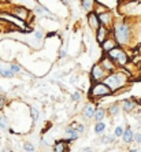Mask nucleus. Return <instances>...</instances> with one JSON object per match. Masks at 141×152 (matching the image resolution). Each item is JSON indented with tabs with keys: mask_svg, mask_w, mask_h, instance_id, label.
Instances as JSON below:
<instances>
[{
	"mask_svg": "<svg viewBox=\"0 0 141 152\" xmlns=\"http://www.w3.org/2000/svg\"><path fill=\"white\" fill-rule=\"evenodd\" d=\"M126 75H123L122 73H115V74H111L108 77H106L104 82L110 86L111 91H116V89L122 88L125 84H126Z\"/></svg>",
	"mask_w": 141,
	"mask_h": 152,
	"instance_id": "obj_1",
	"label": "nucleus"
},
{
	"mask_svg": "<svg viewBox=\"0 0 141 152\" xmlns=\"http://www.w3.org/2000/svg\"><path fill=\"white\" fill-rule=\"evenodd\" d=\"M114 48H115V41L114 40H106V41L103 42V50L106 51V52H110Z\"/></svg>",
	"mask_w": 141,
	"mask_h": 152,
	"instance_id": "obj_9",
	"label": "nucleus"
},
{
	"mask_svg": "<svg viewBox=\"0 0 141 152\" xmlns=\"http://www.w3.org/2000/svg\"><path fill=\"white\" fill-rule=\"evenodd\" d=\"M95 108H93V106L92 104H88V106L84 108V115L86 118H92V117H95Z\"/></svg>",
	"mask_w": 141,
	"mask_h": 152,
	"instance_id": "obj_12",
	"label": "nucleus"
},
{
	"mask_svg": "<svg viewBox=\"0 0 141 152\" xmlns=\"http://www.w3.org/2000/svg\"><path fill=\"white\" fill-rule=\"evenodd\" d=\"M129 36H130V29L127 25H119L115 28V39L119 44H126L129 41Z\"/></svg>",
	"mask_w": 141,
	"mask_h": 152,
	"instance_id": "obj_2",
	"label": "nucleus"
},
{
	"mask_svg": "<svg viewBox=\"0 0 141 152\" xmlns=\"http://www.w3.org/2000/svg\"><path fill=\"white\" fill-rule=\"evenodd\" d=\"M14 14L17 15L18 18H21V19H26V18H28V10H25V8H22V7L15 8Z\"/></svg>",
	"mask_w": 141,
	"mask_h": 152,
	"instance_id": "obj_10",
	"label": "nucleus"
},
{
	"mask_svg": "<svg viewBox=\"0 0 141 152\" xmlns=\"http://www.w3.org/2000/svg\"><path fill=\"white\" fill-rule=\"evenodd\" d=\"M32 117H33V119H37V118H39V111L32 108Z\"/></svg>",
	"mask_w": 141,
	"mask_h": 152,
	"instance_id": "obj_25",
	"label": "nucleus"
},
{
	"mask_svg": "<svg viewBox=\"0 0 141 152\" xmlns=\"http://www.w3.org/2000/svg\"><path fill=\"white\" fill-rule=\"evenodd\" d=\"M0 127L1 129H7V121L4 117H0Z\"/></svg>",
	"mask_w": 141,
	"mask_h": 152,
	"instance_id": "obj_22",
	"label": "nucleus"
},
{
	"mask_svg": "<svg viewBox=\"0 0 141 152\" xmlns=\"http://www.w3.org/2000/svg\"><path fill=\"white\" fill-rule=\"evenodd\" d=\"M134 140H136V142H141V133L134 134Z\"/></svg>",
	"mask_w": 141,
	"mask_h": 152,
	"instance_id": "obj_27",
	"label": "nucleus"
},
{
	"mask_svg": "<svg viewBox=\"0 0 141 152\" xmlns=\"http://www.w3.org/2000/svg\"><path fill=\"white\" fill-rule=\"evenodd\" d=\"M111 60H113V59H104L102 62V66L106 69V70H113V69H114L113 62H111Z\"/></svg>",
	"mask_w": 141,
	"mask_h": 152,
	"instance_id": "obj_16",
	"label": "nucleus"
},
{
	"mask_svg": "<svg viewBox=\"0 0 141 152\" xmlns=\"http://www.w3.org/2000/svg\"><path fill=\"white\" fill-rule=\"evenodd\" d=\"M122 137H123V141L125 142H132L134 140V134H133V132H132L130 129L125 130L123 134H122Z\"/></svg>",
	"mask_w": 141,
	"mask_h": 152,
	"instance_id": "obj_11",
	"label": "nucleus"
},
{
	"mask_svg": "<svg viewBox=\"0 0 141 152\" xmlns=\"http://www.w3.org/2000/svg\"><path fill=\"white\" fill-rule=\"evenodd\" d=\"M1 104H3V100L0 99V107H1Z\"/></svg>",
	"mask_w": 141,
	"mask_h": 152,
	"instance_id": "obj_29",
	"label": "nucleus"
},
{
	"mask_svg": "<svg viewBox=\"0 0 141 152\" xmlns=\"http://www.w3.org/2000/svg\"><path fill=\"white\" fill-rule=\"evenodd\" d=\"M75 129H77V130H78V133H84V130H85V127H84V125H81V124H80V125H78V124H75Z\"/></svg>",
	"mask_w": 141,
	"mask_h": 152,
	"instance_id": "obj_23",
	"label": "nucleus"
},
{
	"mask_svg": "<svg viewBox=\"0 0 141 152\" xmlns=\"http://www.w3.org/2000/svg\"><path fill=\"white\" fill-rule=\"evenodd\" d=\"M81 97V95H80V92H75L74 95H73V100H78Z\"/></svg>",
	"mask_w": 141,
	"mask_h": 152,
	"instance_id": "obj_28",
	"label": "nucleus"
},
{
	"mask_svg": "<svg viewBox=\"0 0 141 152\" xmlns=\"http://www.w3.org/2000/svg\"><path fill=\"white\" fill-rule=\"evenodd\" d=\"M106 36H107V29L104 28V26H102V28L97 29V40H99L100 42L106 41Z\"/></svg>",
	"mask_w": 141,
	"mask_h": 152,
	"instance_id": "obj_8",
	"label": "nucleus"
},
{
	"mask_svg": "<svg viewBox=\"0 0 141 152\" xmlns=\"http://www.w3.org/2000/svg\"><path fill=\"white\" fill-rule=\"evenodd\" d=\"M123 134V129L122 127H116L115 129V136H122Z\"/></svg>",
	"mask_w": 141,
	"mask_h": 152,
	"instance_id": "obj_24",
	"label": "nucleus"
},
{
	"mask_svg": "<svg viewBox=\"0 0 141 152\" xmlns=\"http://www.w3.org/2000/svg\"><path fill=\"white\" fill-rule=\"evenodd\" d=\"M104 117H106V111L103 110V108H99V110L95 113V118L97 122H100V121L104 119Z\"/></svg>",
	"mask_w": 141,
	"mask_h": 152,
	"instance_id": "obj_15",
	"label": "nucleus"
},
{
	"mask_svg": "<svg viewBox=\"0 0 141 152\" xmlns=\"http://www.w3.org/2000/svg\"><path fill=\"white\" fill-rule=\"evenodd\" d=\"M134 108V102L132 100H125L123 102V110L125 111H132Z\"/></svg>",
	"mask_w": 141,
	"mask_h": 152,
	"instance_id": "obj_17",
	"label": "nucleus"
},
{
	"mask_svg": "<svg viewBox=\"0 0 141 152\" xmlns=\"http://www.w3.org/2000/svg\"><path fill=\"white\" fill-rule=\"evenodd\" d=\"M66 136L69 140H75V138L78 137V130L75 127H69L66 130Z\"/></svg>",
	"mask_w": 141,
	"mask_h": 152,
	"instance_id": "obj_7",
	"label": "nucleus"
},
{
	"mask_svg": "<svg viewBox=\"0 0 141 152\" xmlns=\"http://www.w3.org/2000/svg\"><path fill=\"white\" fill-rule=\"evenodd\" d=\"M108 56L111 58V59L116 60V62H118L119 64H126L127 63L126 53H125L122 50H119V48H114V50H111L108 52Z\"/></svg>",
	"mask_w": 141,
	"mask_h": 152,
	"instance_id": "obj_4",
	"label": "nucleus"
},
{
	"mask_svg": "<svg viewBox=\"0 0 141 152\" xmlns=\"http://www.w3.org/2000/svg\"><path fill=\"white\" fill-rule=\"evenodd\" d=\"M88 21H89V25H91L92 29H95V30H97V29H99L100 19H99V17H97L96 14H89Z\"/></svg>",
	"mask_w": 141,
	"mask_h": 152,
	"instance_id": "obj_6",
	"label": "nucleus"
},
{
	"mask_svg": "<svg viewBox=\"0 0 141 152\" xmlns=\"http://www.w3.org/2000/svg\"><path fill=\"white\" fill-rule=\"evenodd\" d=\"M140 73H141V67H140Z\"/></svg>",
	"mask_w": 141,
	"mask_h": 152,
	"instance_id": "obj_30",
	"label": "nucleus"
},
{
	"mask_svg": "<svg viewBox=\"0 0 141 152\" xmlns=\"http://www.w3.org/2000/svg\"><path fill=\"white\" fill-rule=\"evenodd\" d=\"M118 111H119V107H118V104H114V106L110 107V113L113 114V115L118 114Z\"/></svg>",
	"mask_w": 141,
	"mask_h": 152,
	"instance_id": "obj_20",
	"label": "nucleus"
},
{
	"mask_svg": "<svg viewBox=\"0 0 141 152\" xmlns=\"http://www.w3.org/2000/svg\"><path fill=\"white\" fill-rule=\"evenodd\" d=\"M113 92L110 86L106 84V82H103V84H96L91 91V95L93 97H104V96H108L110 93Z\"/></svg>",
	"mask_w": 141,
	"mask_h": 152,
	"instance_id": "obj_3",
	"label": "nucleus"
},
{
	"mask_svg": "<svg viewBox=\"0 0 141 152\" xmlns=\"http://www.w3.org/2000/svg\"><path fill=\"white\" fill-rule=\"evenodd\" d=\"M10 70L14 73V74H17V73H19L21 71V67L18 66V64H11V67H10Z\"/></svg>",
	"mask_w": 141,
	"mask_h": 152,
	"instance_id": "obj_21",
	"label": "nucleus"
},
{
	"mask_svg": "<svg viewBox=\"0 0 141 152\" xmlns=\"http://www.w3.org/2000/svg\"><path fill=\"white\" fill-rule=\"evenodd\" d=\"M104 129H106V125L103 124L102 121H100V122H97V125H96V126H95V132H96V133H97V134H100V133H103V132H104Z\"/></svg>",
	"mask_w": 141,
	"mask_h": 152,
	"instance_id": "obj_18",
	"label": "nucleus"
},
{
	"mask_svg": "<svg viewBox=\"0 0 141 152\" xmlns=\"http://www.w3.org/2000/svg\"><path fill=\"white\" fill-rule=\"evenodd\" d=\"M82 6L86 11H91L95 6V0H82Z\"/></svg>",
	"mask_w": 141,
	"mask_h": 152,
	"instance_id": "obj_14",
	"label": "nucleus"
},
{
	"mask_svg": "<svg viewBox=\"0 0 141 152\" xmlns=\"http://www.w3.org/2000/svg\"><path fill=\"white\" fill-rule=\"evenodd\" d=\"M104 75H106V69L103 67V66H100V64L93 66V70H92V78H93L95 81H99V80L104 78Z\"/></svg>",
	"mask_w": 141,
	"mask_h": 152,
	"instance_id": "obj_5",
	"label": "nucleus"
},
{
	"mask_svg": "<svg viewBox=\"0 0 141 152\" xmlns=\"http://www.w3.org/2000/svg\"><path fill=\"white\" fill-rule=\"evenodd\" d=\"M111 18H113V15L110 14V12H104V14H102L99 17V19L103 25H108L110 22H111Z\"/></svg>",
	"mask_w": 141,
	"mask_h": 152,
	"instance_id": "obj_13",
	"label": "nucleus"
},
{
	"mask_svg": "<svg viewBox=\"0 0 141 152\" xmlns=\"http://www.w3.org/2000/svg\"><path fill=\"white\" fill-rule=\"evenodd\" d=\"M64 147H66V142L64 141H59V142H56V145H55V151H58V152H62V151H64Z\"/></svg>",
	"mask_w": 141,
	"mask_h": 152,
	"instance_id": "obj_19",
	"label": "nucleus"
},
{
	"mask_svg": "<svg viewBox=\"0 0 141 152\" xmlns=\"http://www.w3.org/2000/svg\"><path fill=\"white\" fill-rule=\"evenodd\" d=\"M25 151L33 152V151H34V148H33V145H30V144H25Z\"/></svg>",
	"mask_w": 141,
	"mask_h": 152,
	"instance_id": "obj_26",
	"label": "nucleus"
}]
</instances>
